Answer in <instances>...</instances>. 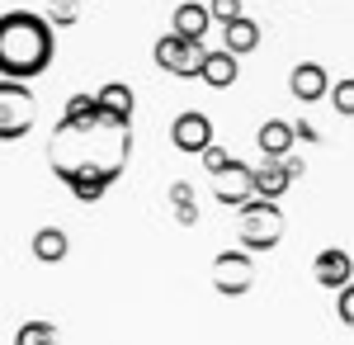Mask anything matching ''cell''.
Listing matches in <instances>:
<instances>
[{
    "label": "cell",
    "instance_id": "obj_6",
    "mask_svg": "<svg viewBox=\"0 0 354 345\" xmlns=\"http://www.w3.org/2000/svg\"><path fill=\"white\" fill-rule=\"evenodd\" d=\"M213 289H218L222 298H245V293L255 289V256L241 251V246L218 251V256H213Z\"/></svg>",
    "mask_w": 354,
    "mask_h": 345
},
{
    "label": "cell",
    "instance_id": "obj_1",
    "mask_svg": "<svg viewBox=\"0 0 354 345\" xmlns=\"http://www.w3.org/2000/svg\"><path fill=\"white\" fill-rule=\"evenodd\" d=\"M133 161V123L100 109L95 95H71L48 137V166L76 204H100Z\"/></svg>",
    "mask_w": 354,
    "mask_h": 345
},
{
    "label": "cell",
    "instance_id": "obj_18",
    "mask_svg": "<svg viewBox=\"0 0 354 345\" xmlns=\"http://www.w3.org/2000/svg\"><path fill=\"white\" fill-rule=\"evenodd\" d=\"M165 199H170V209H175V222H180V227H194V222H198V199H194L189 180H170Z\"/></svg>",
    "mask_w": 354,
    "mask_h": 345
},
{
    "label": "cell",
    "instance_id": "obj_11",
    "mask_svg": "<svg viewBox=\"0 0 354 345\" xmlns=\"http://www.w3.org/2000/svg\"><path fill=\"white\" fill-rule=\"evenodd\" d=\"M213 28V15L203 0H180L175 15H170V33H180L185 43H203V33Z\"/></svg>",
    "mask_w": 354,
    "mask_h": 345
},
{
    "label": "cell",
    "instance_id": "obj_13",
    "mask_svg": "<svg viewBox=\"0 0 354 345\" xmlns=\"http://www.w3.org/2000/svg\"><path fill=\"white\" fill-rule=\"evenodd\" d=\"M255 147L265 152V161H283L293 147H298L293 123H283V118H265V123H260V133H255Z\"/></svg>",
    "mask_w": 354,
    "mask_h": 345
},
{
    "label": "cell",
    "instance_id": "obj_25",
    "mask_svg": "<svg viewBox=\"0 0 354 345\" xmlns=\"http://www.w3.org/2000/svg\"><path fill=\"white\" fill-rule=\"evenodd\" d=\"M279 166H283V175H288V180H293V185H298L302 175H307V161H302V157H298V152H288V157L279 161Z\"/></svg>",
    "mask_w": 354,
    "mask_h": 345
},
{
    "label": "cell",
    "instance_id": "obj_20",
    "mask_svg": "<svg viewBox=\"0 0 354 345\" xmlns=\"http://www.w3.org/2000/svg\"><path fill=\"white\" fill-rule=\"evenodd\" d=\"M53 28H76L81 24V0H48V15H43Z\"/></svg>",
    "mask_w": 354,
    "mask_h": 345
},
{
    "label": "cell",
    "instance_id": "obj_22",
    "mask_svg": "<svg viewBox=\"0 0 354 345\" xmlns=\"http://www.w3.org/2000/svg\"><path fill=\"white\" fill-rule=\"evenodd\" d=\"M208 15H213V24H236L245 10H241V0H208Z\"/></svg>",
    "mask_w": 354,
    "mask_h": 345
},
{
    "label": "cell",
    "instance_id": "obj_26",
    "mask_svg": "<svg viewBox=\"0 0 354 345\" xmlns=\"http://www.w3.org/2000/svg\"><path fill=\"white\" fill-rule=\"evenodd\" d=\"M293 137H298V142H322V128L307 123V118H298V123H293Z\"/></svg>",
    "mask_w": 354,
    "mask_h": 345
},
{
    "label": "cell",
    "instance_id": "obj_2",
    "mask_svg": "<svg viewBox=\"0 0 354 345\" xmlns=\"http://www.w3.org/2000/svg\"><path fill=\"white\" fill-rule=\"evenodd\" d=\"M57 62V33L38 10L0 15V80H38Z\"/></svg>",
    "mask_w": 354,
    "mask_h": 345
},
{
    "label": "cell",
    "instance_id": "obj_7",
    "mask_svg": "<svg viewBox=\"0 0 354 345\" xmlns=\"http://www.w3.org/2000/svg\"><path fill=\"white\" fill-rule=\"evenodd\" d=\"M213 199H218L222 209H236L241 213L250 199H255V166H245V161H227V170L213 175Z\"/></svg>",
    "mask_w": 354,
    "mask_h": 345
},
{
    "label": "cell",
    "instance_id": "obj_17",
    "mask_svg": "<svg viewBox=\"0 0 354 345\" xmlns=\"http://www.w3.org/2000/svg\"><path fill=\"white\" fill-rule=\"evenodd\" d=\"M288 189H293V180L283 175V166H279V161H260V166H255V199L279 204Z\"/></svg>",
    "mask_w": 354,
    "mask_h": 345
},
{
    "label": "cell",
    "instance_id": "obj_5",
    "mask_svg": "<svg viewBox=\"0 0 354 345\" xmlns=\"http://www.w3.org/2000/svg\"><path fill=\"white\" fill-rule=\"evenodd\" d=\"M203 57H208V48H203V43H185L180 33H161L156 48H151V62H156L161 71H170V76H180V80L203 76Z\"/></svg>",
    "mask_w": 354,
    "mask_h": 345
},
{
    "label": "cell",
    "instance_id": "obj_9",
    "mask_svg": "<svg viewBox=\"0 0 354 345\" xmlns=\"http://www.w3.org/2000/svg\"><path fill=\"white\" fill-rule=\"evenodd\" d=\"M288 95H293L298 105H322L330 95V71L322 62H298V67L288 71Z\"/></svg>",
    "mask_w": 354,
    "mask_h": 345
},
{
    "label": "cell",
    "instance_id": "obj_16",
    "mask_svg": "<svg viewBox=\"0 0 354 345\" xmlns=\"http://www.w3.org/2000/svg\"><path fill=\"white\" fill-rule=\"evenodd\" d=\"M255 48H260V24H255L250 15H241L236 24L222 28V53H232V57H250Z\"/></svg>",
    "mask_w": 354,
    "mask_h": 345
},
{
    "label": "cell",
    "instance_id": "obj_8",
    "mask_svg": "<svg viewBox=\"0 0 354 345\" xmlns=\"http://www.w3.org/2000/svg\"><path fill=\"white\" fill-rule=\"evenodd\" d=\"M170 147L185 152V157H203V152L213 147V118H208L203 109L175 114V123H170Z\"/></svg>",
    "mask_w": 354,
    "mask_h": 345
},
{
    "label": "cell",
    "instance_id": "obj_10",
    "mask_svg": "<svg viewBox=\"0 0 354 345\" xmlns=\"http://www.w3.org/2000/svg\"><path fill=\"white\" fill-rule=\"evenodd\" d=\"M312 279L322 284V289L340 293L345 284H354V260L345 246H326V251H317V260H312Z\"/></svg>",
    "mask_w": 354,
    "mask_h": 345
},
{
    "label": "cell",
    "instance_id": "obj_12",
    "mask_svg": "<svg viewBox=\"0 0 354 345\" xmlns=\"http://www.w3.org/2000/svg\"><path fill=\"white\" fill-rule=\"evenodd\" d=\"M28 251H33L38 265H62V260L71 256V237H66V227L48 222V227H38V232L28 237Z\"/></svg>",
    "mask_w": 354,
    "mask_h": 345
},
{
    "label": "cell",
    "instance_id": "obj_19",
    "mask_svg": "<svg viewBox=\"0 0 354 345\" xmlns=\"http://www.w3.org/2000/svg\"><path fill=\"white\" fill-rule=\"evenodd\" d=\"M15 345H62V341H57V326H53V321L28 317V321L15 326Z\"/></svg>",
    "mask_w": 354,
    "mask_h": 345
},
{
    "label": "cell",
    "instance_id": "obj_15",
    "mask_svg": "<svg viewBox=\"0 0 354 345\" xmlns=\"http://www.w3.org/2000/svg\"><path fill=\"white\" fill-rule=\"evenodd\" d=\"M95 100H100V109H104V114L123 118V123H133L137 95H133V85H128V80H104V85L95 90Z\"/></svg>",
    "mask_w": 354,
    "mask_h": 345
},
{
    "label": "cell",
    "instance_id": "obj_3",
    "mask_svg": "<svg viewBox=\"0 0 354 345\" xmlns=\"http://www.w3.org/2000/svg\"><path fill=\"white\" fill-rule=\"evenodd\" d=\"M236 241L250 256H265L283 241V209L270 204V199H250L241 213H236Z\"/></svg>",
    "mask_w": 354,
    "mask_h": 345
},
{
    "label": "cell",
    "instance_id": "obj_24",
    "mask_svg": "<svg viewBox=\"0 0 354 345\" xmlns=\"http://www.w3.org/2000/svg\"><path fill=\"white\" fill-rule=\"evenodd\" d=\"M227 161H232V152H227V147H218V142H213V147H208V152H203V170H208V175H218V170H227Z\"/></svg>",
    "mask_w": 354,
    "mask_h": 345
},
{
    "label": "cell",
    "instance_id": "obj_23",
    "mask_svg": "<svg viewBox=\"0 0 354 345\" xmlns=\"http://www.w3.org/2000/svg\"><path fill=\"white\" fill-rule=\"evenodd\" d=\"M335 317H340V321L354 331V284H345V289L335 293Z\"/></svg>",
    "mask_w": 354,
    "mask_h": 345
},
{
    "label": "cell",
    "instance_id": "obj_4",
    "mask_svg": "<svg viewBox=\"0 0 354 345\" xmlns=\"http://www.w3.org/2000/svg\"><path fill=\"white\" fill-rule=\"evenodd\" d=\"M38 128V95L24 80H0V142L15 147Z\"/></svg>",
    "mask_w": 354,
    "mask_h": 345
},
{
    "label": "cell",
    "instance_id": "obj_14",
    "mask_svg": "<svg viewBox=\"0 0 354 345\" xmlns=\"http://www.w3.org/2000/svg\"><path fill=\"white\" fill-rule=\"evenodd\" d=\"M236 76H241V57L222 53V48H208V57H203V85H213V90H232L236 85Z\"/></svg>",
    "mask_w": 354,
    "mask_h": 345
},
{
    "label": "cell",
    "instance_id": "obj_21",
    "mask_svg": "<svg viewBox=\"0 0 354 345\" xmlns=\"http://www.w3.org/2000/svg\"><path fill=\"white\" fill-rule=\"evenodd\" d=\"M330 109L335 114H345V118H354V76H340V80H330Z\"/></svg>",
    "mask_w": 354,
    "mask_h": 345
}]
</instances>
